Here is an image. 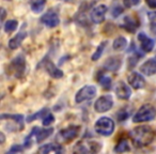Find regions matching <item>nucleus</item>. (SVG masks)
I'll return each mask as SVG.
<instances>
[{
  "mask_svg": "<svg viewBox=\"0 0 156 154\" xmlns=\"http://www.w3.org/2000/svg\"><path fill=\"white\" fill-rule=\"evenodd\" d=\"M133 142L137 147H145L154 140V131L150 126L141 125L133 128L129 133Z\"/></svg>",
  "mask_w": 156,
  "mask_h": 154,
  "instance_id": "1",
  "label": "nucleus"
},
{
  "mask_svg": "<svg viewBox=\"0 0 156 154\" xmlns=\"http://www.w3.org/2000/svg\"><path fill=\"white\" fill-rule=\"evenodd\" d=\"M101 150V143L91 139H83L76 143L74 154H96Z\"/></svg>",
  "mask_w": 156,
  "mask_h": 154,
  "instance_id": "2",
  "label": "nucleus"
},
{
  "mask_svg": "<svg viewBox=\"0 0 156 154\" xmlns=\"http://www.w3.org/2000/svg\"><path fill=\"white\" fill-rule=\"evenodd\" d=\"M54 132V128H40V127H34L32 130V132L27 136V138L25 139V147L30 148L31 145L33 143V139H35L37 142H42L44 139H46L47 137H49Z\"/></svg>",
  "mask_w": 156,
  "mask_h": 154,
  "instance_id": "3",
  "label": "nucleus"
},
{
  "mask_svg": "<svg viewBox=\"0 0 156 154\" xmlns=\"http://www.w3.org/2000/svg\"><path fill=\"white\" fill-rule=\"evenodd\" d=\"M156 117V109L151 104H145L139 108L133 118L134 122H147L154 120Z\"/></svg>",
  "mask_w": 156,
  "mask_h": 154,
  "instance_id": "4",
  "label": "nucleus"
},
{
  "mask_svg": "<svg viewBox=\"0 0 156 154\" xmlns=\"http://www.w3.org/2000/svg\"><path fill=\"white\" fill-rule=\"evenodd\" d=\"M94 128H95L96 133H98L100 135L109 136V135L112 134L113 131H115V122H113L110 118L103 117L98 120Z\"/></svg>",
  "mask_w": 156,
  "mask_h": 154,
  "instance_id": "5",
  "label": "nucleus"
},
{
  "mask_svg": "<svg viewBox=\"0 0 156 154\" xmlns=\"http://www.w3.org/2000/svg\"><path fill=\"white\" fill-rule=\"evenodd\" d=\"M96 95V88L94 86H85L77 92L75 96L76 103H83L85 101L92 100Z\"/></svg>",
  "mask_w": 156,
  "mask_h": 154,
  "instance_id": "6",
  "label": "nucleus"
},
{
  "mask_svg": "<svg viewBox=\"0 0 156 154\" xmlns=\"http://www.w3.org/2000/svg\"><path fill=\"white\" fill-rule=\"evenodd\" d=\"M80 131V126L78 125H72L69 127L64 128V130L60 131L58 134V140L63 141V142H67V141L73 140L75 137L78 136Z\"/></svg>",
  "mask_w": 156,
  "mask_h": 154,
  "instance_id": "7",
  "label": "nucleus"
},
{
  "mask_svg": "<svg viewBox=\"0 0 156 154\" xmlns=\"http://www.w3.org/2000/svg\"><path fill=\"white\" fill-rule=\"evenodd\" d=\"M113 106V100L110 95H104L101 96L94 104V108L98 113H105L111 109Z\"/></svg>",
  "mask_w": 156,
  "mask_h": 154,
  "instance_id": "8",
  "label": "nucleus"
},
{
  "mask_svg": "<svg viewBox=\"0 0 156 154\" xmlns=\"http://www.w3.org/2000/svg\"><path fill=\"white\" fill-rule=\"evenodd\" d=\"M25 69H26V63H25V59L23 56L16 57L10 64V70L16 77H20L24 74Z\"/></svg>",
  "mask_w": 156,
  "mask_h": 154,
  "instance_id": "9",
  "label": "nucleus"
},
{
  "mask_svg": "<svg viewBox=\"0 0 156 154\" xmlns=\"http://www.w3.org/2000/svg\"><path fill=\"white\" fill-rule=\"evenodd\" d=\"M107 13V7L105 5H100L93 8L90 13L91 20L95 24H101L105 20V15Z\"/></svg>",
  "mask_w": 156,
  "mask_h": 154,
  "instance_id": "10",
  "label": "nucleus"
},
{
  "mask_svg": "<svg viewBox=\"0 0 156 154\" xmlns=\"http://www.w3.org/2000/svg\"><path fill=\"white\" fill-rule=\"evenodd\" d=\"M41 23H43L45 26L49 27V28H55L60 24V20L58 17V14L49 11L41 17Z\"/></svg>",
  "mask_w": 156,
  "mask_h": 154,
  "instance_id": "11",
  "label": "nucleus"
},
{
  "mask_svg": "<svg viewBox=\"0 0 156 154\" xmlns=\"http://www.w3.org/2000/svg\"><path fill=\"white\" fill-rule=\"evenodd\" d=\"M128 84L135 89H142L145 86V81L142 77V75H140L137 72H133L128 76Z\"/></svg>",
  "mask_w": 156,
  "mask_h": 154,
  "instance_id": "12",
  "label": "nucleus"
},
{
  "mask_svg": "<svg viewBox=\"0 0 156 154\" xmlns=\"http://www.w3.org/2000/svg\"><path fill=\"white\" fill-rule=\"evenodd\" d=\"M43 66L47 71V73L51 76L52 78H61L63 76V72L54 64V62L48 59H45L43 62Z\"/></svg>",
  "mask_w": 156,
  "mask_h": 154,
  "instance_id": "13",
  "label": "nucleus"
},
{
  "mask_svg": "<svg viewBox=\"0 0 156 154\" xmlns=\"http://www.w3.org/2000/svg\"><path fill=\"white\" fill-rule=\"evenodd\" d=\"M115 94L121 100H128L132 95V90L125 83L120 81L115 87Z\"/></svg>",
  "mask_w": 156,
  "mask_h": 154,
  "instance_id": "14",
  "label": "nucleus"
},
{
  "mask_svg": "<svg viewBox=\"0 0 156 154\" xmlns=\"http://www.w3.org/2000/svg\"><path fill=\"white\" fill-rule=\"evenodd\" d=\"M138 40L141 43V48H142L145 52H152V49L154 48V41L151 38H149L143 32H140L138 34Z\"/></svg>",
  "mask_w": 156,
  "mask_h": 154,
  "instance_id": "15",
  "label": "nucleus"
},
{
  "mask_svg": "<svg viewBox=\"0 0 156 154\" xmlns=\"http://www.w3.org/2000/svg\"><path fill=\"white\" fill-rule=\"evenodd\" d=\"M140 71L144 75L151 76L156 73V60L155 59H149L140 66Z\"/></svg>",
  "mask_w": 156,
  "mask_h": 154,
  "instance_id": "16",
  "label": "nucleus"
},
{
  "mask_svg": "<svg viewBox=\"0 0 156 154\" xmlns=\"http://www.w3.org/2000/svg\"><path fill=\"white\" fill-rule=\"evenodd\" d=\"M26 37H27V32L20 31V33H17L15 37L12 38L9 41V47L11 48V49H16V48H18L20 46V44L23 43V41L26 39Z\"/></svg>",
  "mask_w": 156,
  "mask_h": 154,
  "instance_id": "17",
  "label": "nucleus"
},
{
  "mask_svg": "<svg viewBox=\"0 0 156 154\" xmlns=\"http://www.w3.org/2000/svg\"><path fill=\"white\" fill-rule=\"evenodd\" d=\"M50 152H56V153H61L62 149L60 145H52V143H48V145H42L37 151V154H49Z\"/></svg>",
  "mask_w": 156,
  "mask_h": 154,
  "instance_id": "18",
  "label": "nucleus"
},
{
  "mask_svg": "<svg viewBox=\"0 0 156 154\" xmlns=\"http://www.w3.org/2000/svg\"><path fill=\"white\" fill-rule=\"evenodd\" d=\"M121 64H122L121 59L118 58V57H112V58H109L108 60L106 61L105 67H106V70H108V71H117V70L120 69Z\"/></svg>",
  "mask_w": 156,
  "mask_h": 154,
  "instance_id": "19",
  "label": "nucleus"
},
{
  "mask_svg": "<svg viewBox=\"0 0 156 154\" xmlns=\"http://www.w3.org/2000/svg\"><path fill=\"white\" fill-rule=\"evenodd\" d=\"M139 23L137 22L135 18H133L132 16H126L124 18V28L128 31V32H135L136 29L138 28Z\"/></svg>",
  "mask_w": 156,
  "mask_h": 154,
  "instance_id": "20",
  "label": "nucleus"
},
{
  "mask_svg": "<svg viewBox=\"0 0 156 154\" xmlns=\"http://www.w3.org/2000/svg\"><path fill=\"white\" fill-rule=\"evenodd\" d=\"M129 150H130L129 143H128V141L126 139L120 140L115 148V152H117V153H124V152H127Z\"/></svg>",
  "mask_w": 156,
  "mask_h": 154,
  "instance_id": "21",
  "label": "nucleus"
},
{
  "mask_svg": "<svg viewBox=\"0 0 156 154\" xmlns=\"http://www.w3.org/2000/svg\"><path fill=\"white\" fill-rule=\"evenodd\" d=\"M46 5V0H34L31 3V10L33 13H41Z\"/></svg>",
  "mask_w": 156,
  "mask_h": 154,
  "instance_id": "22",
  "label": "nucleus"
},
{
  "mask_svg": "<svg viewBox=\"0 0 156 154\" xmlns=\"http://www.w3.org/2000/svg\"><path fill=\"white\" fill-rule=\"evenodd\" d=\"M127 45V41H126L125 38L123 37H119L113 41V49L115 50H122L126 47Z\"/></svg>",
  "mask_w": 156,
  "mask_h": 154,
  "instance_id": "23",
  "label": "nucleus"
},
{
  "mask_svg": "<svg viewBox=\"0 0 156 154\" xmlns=\"http://www.w3.org/2000/svg\"><path fill=\"white\" fill-rule=\"evenodd\" d=\"M17 22L14 20H8L7 23L5 24V26H3V29H5V31L7 33H11L13 32L14 30H16V28H17Z\"/></svg>",
  "mask_w": 156,
  "mask_h": 154,
  "instance_id": "24",
  "label": "nucleus"
},
{
  "mask_svg": "<svg viewBox=\"0 0 156 154\" xmlns=\"http://www.w3.org/2000/svg\"><path fill=\"white\" fill-rule=\"evenodd\" d=\"M106 45H107V42H103V43L101 44V45L98 46V48H96V50L94 52V54L92 55V60L96 61V60H98V59L101 58V56L103 55V52H104Z\"/></svg>",
  "mask_w": 156,
  "mask_h": 154,
  "instance_id": "25",
  "label": "nucleus"
},
{
  "mask_svg": "<svg viewBox=\"0 0 156 154\" xmlns=\"http://www.w3.org/2000/svg\"><path fill=\"white\" fill-rule=\"evenodd\" d=\"M100 84L105 89H110V86H111L110 77H108V76H102L100 78Z\"/></svg>",
  "mask_w": 156,
  "mask_h": 154,
  "instance_id": "26",
  "label": "nucleus"
},
{
  "mask_svg": "<svg viewBox=\"0 0 156 154\" xmlns=\"http://www.w3.org/2000/svg\"><path fill=\"white\" fill-rule=\"evenodd\" d=\"M42 121H43V125H45V126L50 125V124H51L52 122L55 121L54 115H51L50 113H47L45 116H44V118L42 119Z\"/></svg>",
  "mask_w": 156,
  "mask_h": 154,
  "instance_id": "27",
  "label": "nucleus"
},
{
  "mask_svg": "<svg viewBox=\"0 0 156 154\" xmlns=\"http://www.w3.org/2000/svg\"><path fill=\"white\" fill-rule=\"evenodd\" d=\"M47 113H48V109H43V110H41L40 113H37V115H32V116H30V117H28L27 121H28V122H31V121H33V120L37 119V117H42V119H43L44 116H45Z\"/></svg>",
  "mask_w": 156,
  "mask_h": 154,
  "instance_id": "28",
  "label": "nucleus"
},
{
  "mask_svg": "<svg viewBox=\"0 0 156 154\" xmlns=\"http://www.w3.org/2000/svg\"><path fill=\"white\" fill-rule=\"evenodd\" d=\"M140 3V0H124V5L125 8H133V7H136Z\"/></svg>",
  "mask_w": 156,
  "mask_h": 154,
  "instance_id": "29",
  "label": "nucleus"
},
{
  "mask_svg": "<svg viewBox=\"0 0 156 154\" xmlns=\"http://www.w3.org/2000/svg\"><path fill=\"white\" fill-rule=\"evenodd\" d=\"M23 151V148L20 147V145H14L9 151L7 152V154H17L18 152H22Z\"/></svg>",
  "mask_w": 156,
  "mask_h": 154,
  "instance_id": "30",
  "label": "nucleus"
},
{
  "mask_svg": "<svg viewBox=\"0 0 156 154\" xmlns=\"http://www.w3.org/2000/svg\"><path fill=\"white\" fill-rule=\"evenodd\" d=\"M123 12V9H122L121 7H115V9L112 10V15L113 17H118V16L120 15V14Z\"/></svg>",
  "mask_w": 156,
  "mask_h": 154,
  "instance_id": "31",
  "label": "nucleus"
},
{
  "mask_svg": "<svg viewBox=\"0 0 156 154\" xmlns=\"http://www.w3.org/2000/svg\"><path fill=\"white\" fill-rule=\"evenodd\" d=\"M147 3L151 9H156V0H147Z\"/></svg>",
  "mask_w": 156,
  "mask_h": 154,
  "instance_id": "32",
  "label": "nucleus"
},
{
  "mask_svg": "<svg viewBox=\"0 0 156 154\" xmlns=\"http://www.w3.org/2000/svg\"><path fill=\"white\" fill-rule=\"evenodd\" d=\"M5 17V9H1V20H3Z\"/></svg>",
  "mask_w": 156,
  "mask_h": 154,
  "instance_id": "33",
  "label": "nucleus"
},
{
  "mask_svg": "<svg viewBox=\"0 0 156 154\" xmlns=\"http://www.w3.org/2000/svg\"><path fill=\"white\" fill-rule=\"evenodd\" d=\"M149 16L151 20H156V13H150Z\"/></svg>",
  "mask_w": 156,
  "mask_h": 154,
  "instance_id": "34",
  "label": "nucleus"
},
{
  "mask_svg": "<svg viewBox=\"0 0 156 154\" xmlns=\"http://www.w3.org/2000/svg\"><path fill=\"white\" fill-rule=\"evenodd\" d=\"M0 138H1V143L5 142V135H3V133H1V134H0Z\"/></svg>",
  "mask_w": 156,
  "mask_h": 154,
  "instance_id": "35",
  "label": "nucleus"
},
{
  "mask_svg": "<svg viewBox=\"0 0 156 154\" xmlns=\"http://www.w3.org/2000/svg\"><path fill=\"white\" fill-rule=\"evenodd\" d=\"M5 1H11V0H5Z\"/></svg>",
  "mask_w": 156,
  "mask_h": 154,
  "instance_id": "36",
  "label": "nucleus"
}]
</instances>
